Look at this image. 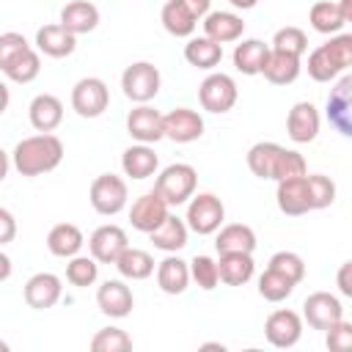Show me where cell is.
Masks as SVG:
<instances>
[{
	"label": "cell",
	"mask_w": 352,
	"mask_h": 352,
	"mask_svg": "<svg viewBox=\"0 0 352 352\" xmlns=\"http://www.w3.org/2000/svg\"><path fill=\"white\" fill-rule=\"evenodd\" d=\"M305 184H308V198H311V209H327L336 201V182L324 173H305Z\"/></svg>",
	"instance_id": "cell-42"
},
{
	"label": "cell",
	"mask_w": 352,
	"mask_h": 352,
	"mask_svg": "<svg viewBox=\"0 0 352 352\" xmlns=\"http://www.w3.org/2000/svg\"><path fill=\"white\" fill-rule=\"evenodd\" d=\"M198 187V170L187 162H173L160 170L154 179V192L168 204V206H182L195 195Z\"/></svg>",
	"instance_id": "cell-3"
},
{
	"label": "cell",
	"mask_w": 352,
	"mask_h": 352,
	"mask_svg": "<svg viewBox=\"0 0 352 352\" xmlns=\"http://www.w3.org/2000/svg\"><path fill=\"white\" fill-rule=\"evenodd\" d=\"M99 278V261L94 256H72L69 264H66V280L77 289H85L91 283H96Z\"/></svg>",
	"instance_id": "cell-39"
},
{
	"label": "cell",
	"mask_w": 352,
	"mask_h": 352,
	"mask_svg": "<svg viewBox=\"0 0 352 352\" xmlns=\"http://www.w3.org/2000/svg\"><path fill=\"white\" fill-rule=\"evenodd\" d=\"M280 154H283V146H278V143H272V140L253 143V146L248 148V168H250V173L258 176V179H272Z\"/></svg>",
	"instance_id": "cell-34"
},
{
	"label": "cell",
	"mask_w": 352,
	"mask_h": 352,
	"mask_svg": "<svg viewBox=\"0 0 352 352\" xmlns=\"http://www.w3.org/2000/svg\"><path fill=\"white\" fill-rule=\"evenodd\" d=\"M60 25L74 36L91 33L99 25V8L88 0H72L60 8Z\"/></svg>",
	"instance_id": "cell-26"
},
{
	"label": "cell",
	"mask_w": 352,
	"mask_h": 352,
	"mask_svg": "<svg viewBox=\"0 0 352 352\" xmlns=\"http://www.w3.org/2000/svg\"><path fill=\"white\" fill-rule=\"evenodd\" d=\"M0 352H8V344L6 341H0Z\"/></svg>",
	"instance_id": "cell-56"
},
{
	"label": "cell",
	"mask_w": 352,
	"mask_h": 352,
	"mask_svg": "<svg viewBox=\"0 0 352 352\" xmlns=\"http://www.w3.org/2000/svg\"><path fill=\"white\" fill-rule=\"evenodd\" d=\"M8 278H11V258L0 250V283H3V280H8Z\"/></svg>",
	"instance_id": "cell-51"
},
{
	"label": "cell",
	"mask_w": 352,
	"mask_h": 352,
	"mask_svg": "<svg viewBox=\"0 0 352 352\" xmlns=\"http://www.w3.org/2000/svg\"><path fill=\"white\" fill-rule=\"evenodd\" d=\"M275 201H278V209H280L283 214H289V217H300V214H305V212H314V209H311V198H308L305 176H294V179L278 182Z\"/></svg>",
	"instance_id": "cell-20"
},
{
	"label": "cell",
	"mask_w": 352,
	"mask_h": 352,
	"mask_svg": "<svg viewBox=\"0 0 352 352\" xmlns=\"http://www.w3.org/2000/svg\"><path fill=\"white\" fill-rule=\"evenodd\" d=\"M349 272H352V261H344L341 264V270H338V292L344 294V297H352V280H349Z\"/></svg>",
	"instance_id": "cell-49"
},
{
	"label": "cell",
	"mask_w": 352,
	"mask_h": 352,
	"mask_svg": "<svg viewBox=\"0 0 352 352\" xmlns=\"http://www.w3.org/2000/svg\"><path fill=\"white\" fill-rule=\"evenodd\" d=\"M36 50L47 58H66L77 50V36L69 33L60 22L44 25V28L36 30Z\"/></svg>",
	"instance_id": "cell-22"
},
{
	"label": "cell",
	"mask_w": 352,
	"mask_h": 352,
	"mask_svg": "<svg viewBox=\"0 0 352 352\" xmlns=\"http://www.w3.org/2000/svg\"><path fill=\"white\" fill-rule=\"evenodd\" d=\"M168 204L151 190V192H143L135 204H132V209H129V223H132V228L135 231H143V234H148V231H154L165 217H168Z\"/></svg>",
	"instance_id": "cell-18"
},
{
	"label": "cell",
	"mask_w": 352,
	"mask_h": 352,
	"mask_svg": "<svg viewBox=\"0 0 352 352\" xmlns=\"http://www.w3.org/2000/svg\"><path fill=\"white\" fill-rule=\"evenodd\" d=\"M157 286L165 294H184L190 286V264L173 253H168L157 264Z\"/></svg>",
	"instance_id": "cell-25"
},
{
	"label": "cell",
	"mask_w": 352,
	"mask_h": 352,
	"mask_svg": "<svg viewBox=\"0 0 352 352\" xmlns=\"http://www.w3.org/2000/svg\"><path fill=\"white\" fill-rule=\"evenodd\" d=\"M300 69H302V63H300L297 55L270 50L261 74H264V80L272 82V85H292V82L300 77Z\"/></svg>",
	"instance_id": "cell-27"
},
{
	"label": "cell",
	"mask_w": 352,
	"mask_h": 352,
	"mask_svg": "<svg viewBox=\"0 0 352 352\" xmlns=\"http://www.w3.org/2000/svg\"><path fill=\"white\" fill-rule=\"evenodd\" d=\"M236 82L231 74L226 72H212L204 77V82L198 85V99H201V107L206 113H228L234 104H236Z\"/></svg>",
	"instance_id": "cell-6"
},
{
	"label": "cell",
	"mask_w": 352,
	"mask_h": 352,
	"mask_svg": "<svg viewBox=\"0 0 352 352\" xmlns=\"http://www.w3.org/2000/svg\"><path fill=\"white\" fill-rule=\"evenodd\" d=\"M270 50H278V52H289V55L302 58L305 50H308V36H305L302 28L286 25V28L275 30V36H272V47H270Z\"/></svg>",
	"instance_id": "cell-40"
},
{
	"label": "cell",
	"mask_w": 352,
	"mask_h": 352,
	"mask_svg": "<svg viewBox=\"0 0 352 352\" xmlns=\"http://www.w3.org/2000/svg\"><path fill=\"white\" fill-rule=\"evenodd\" d=\"M324 333H327V336H324L327 349H333V352H346V349L352 346V324H349L346 319H338V322L330 324Z\"/></svg>",
	"instance_id": "cell-47"
},
{
	"label": "cell",
	"mask_w": 352,
	"mask_h": 352,
	"mask_svg": "<svg viewBox=\"0 0 352 352\" xmlns=\"http://www.w3.org/2000/svg\"><path fill=\"white\" fill-rule=\"evenodd\" d=\"M110 104V88L99 77H82L72 88V110L80 118H99Z\"/></svg>",
	"instance_id": "cell-8"
},
{
	"label": "cell",
	"mask_w": 352,
	"mask_h": 352,
	"mask_svg": "<svg viewBox=\"0 0 352 352\" xmlns=\"http://www.w3.org/2000/svg\"><path fill=\"white\" fill-rule=\"evenodd\" d=\"M302 319L314 330H327L330 324H336L338 319H344V305L330 292H314L302 302Z\"/></svg>",
	"instance_id": "cell-10"
},
{
	"label": "cell",
	"mask_w": 352,
	"mask_h": 352,
	"mask_svg": "<svg viewBox=\"0 0 352 352\" xmlns=\"http://www.w3.org/2000/svg\"><path fill=\"white\" fill-rule=\"evenodd\" d=\"M245 33V19L234 11H209L204 16V36L217 44L239 41Z\"/></svg>",
	"instance_id": "cell-21"
},
{
	"label": "cell",
	"mask_w": 352,
	"mask_h": 352,
	"mask_svg": "<svg viewBox=\"0 0 352 352\" xmlns=\"http://www.w3.org/2000/svg\"><path fill=\"white\" fill-rule=\"evenodd\" d=\"M22 294H25V302L30 308L47 311V308H52L60 300L63 286H60V278L58 275H52V272H36V275L28 278Z\"/></svg>",
	"instance_id": "cell-17"
},
{
	"label": "cell",
	"mask_w": 352,
	"mask_h": 352,
	"mask_svg": "<svg viewBox=\"0 0 352 352\" xmlns=\"http://www.w3.org/2000/svg\"><path fill=\"white\" fill-rule=\"evenodd\" d=\"M201 349H220V352H223L226 346H223V344H201Z\"/></svg>",
	"instance_id": "cell-55"
},
{
	"label": "cell",
	"mask_w": 352,
	"mask_h": 352,
	"mask_svg": "<svg viewBox=\"0 0 352 352\" xmlns=\"http://www.w3.org/2000/svg\"><path fill=\"white\" fill-rule=\"evenodd\" d=\"M327 121L344 138H352V77L344 74L327 96Z\"/></svg>",
	"instance_id": "cell-13"
},
{
	"label": "cell",
	"mask_w": 352,
	"mask_h": 352,
	"mask_svg": "<svg viewBox=\"0 0 352 352\" xmlns=\"http://www.w3.org/2000/svg\"><path fill=\"white\" fill-rule=\"evenodd\" d=\"M187 234H190L187 223L168 212V217L154 231H148V239H151L154 248H160L165 253H176V250H182L187 245Z\"/></svg>",
	"instance_id": "cell-28"
},
{
	"label": "cell",
	"mask_w": 352,
	"mask_h": 352,
	"mask_svg": "<svg viewBox=\"0 0 352 352\" xmlns=\"http://www.w3.org/2000/svg\"><path fill=\"white\" fill-rule=\"evenodd\" d=\"M184 60L195 69H204V72H212L214 66H220L223 60V44L206 38V36H198V38H190L184 44Z\"/></svg>",
	"instance_id": "cell-33"
},
{
	"label": "cell",
	"mask_w": 352,
	"mask_h": 352,
	"mask_svg": "<svg viewBox=\"0 0 352 352\" xmlns=\"http://www.w3.org/2000/svg\"><path fill=\"white\" fill-rule=\"evenodd\" d=\"M256 272L253 253H220L217 275L226 286H245Z\"/></svg>",
	"instance_id": "cell-30"
},
{
	"label": "cell",
	"mask_w": 352,
	"mask_h": 352,
	"mask_svg": "<svg viewBox=\"0 0 352 352\" xmlns=\"http://www.w3.org/2000/svg\"><path fill=\"white\" fill-rule=\"evenodd\" d=\"M352 66V33H336L308 55V77L316 82H333Z\"/></svg>",
	"instance_id": "cell-2"
},
{
	"label": "cell",
	"mask_w": 352,
	"mask_h": 352,
	"mask_svg": "<svg viewBox=\"0 0 352 352\" xmlns=\"http://www.w3.org/2000/svg\"><path fill=\"white\" fill-rule=\"evenodd\" d=\"M82 245H85V236H82V231H80L74 223H58V226H52L50 234H47V248H50V253L58 256V258H72V256H77V253L82 250Z\"/></svg>",
	"instance_id": "cell-31"
},
{
	"label": "cell",
	"mask_w": 352,
	"mask_h": 352,
	"mask_svg": "<svg viewBox=\"0 0 352 352\" xmlns=\"http://www.w3.org/2000/svg\"><path fill=\"white\" fill-rule=\"evenodd\" d=\"M132 349V338L121 327H102L91 338V352H126Z\"/></svg>",
	"instance_id": "cell-41"
},
{
	"label": "cell",
	"mask_w": 352,
	"mask_h": 352,
	"mask_svg": "<svg viewBox=\"0 0 352 352\" xmlns=\"http://www.w3.org/2000/svg\"><path fill=\"white\" fill-rule=\"evenodd\" d=\"M116 270L121 272V278L129 280H146L148 275H154V258L148 250L140 248H124V253L116 258Z\"/></svg>",
	"instance_id": "cell-36"
},
{
	"label": "cell",
	"mask_w": 352,
	"mask_h": 352,
	"mask_svg": "<svg viewBox=\"0 0 352 352\" xmlns=\"http://www.w3.org/2000/svg\"><path fill=\"white\" fill-rule=\"evenodd\" d=\"M30 44H28V38L22 36V33H16V30H8V33H0V72L22 52V50H28Z\"/></svg>",
	"instance_id": "cell-46"
},
{
	"label": "cell",
	"mask_w": 352,
	"mask_h": 352,
	"mask_svg": "<svg viewBox=\"0 0 352 352\" xmlns=\"http://www.w3.org/2000/svg\"><path fill=\"white\" fill-rule=\"evenodd\" d=\"M38 55H41V52L33 50V47L22 50V52L3 69V74H6L11 82H19V85L33 82V80L38 77V72H41V58H38Z\"/></svg>",
	"instance_id": "cell-37"
},
{
	"label": "cell",
	"mask_w": 352,
	"mask_h": 352,
	"mask_svg": "<svg viewBox=\"0 0 352 352\" xmlns=\"http://www.w3.org/2000/svg\"><path fill=\"white\" fill-rule=\"evenodd\" d=\"M234 8H239V11H250V8H256V3L258 0H228Z\"/></svg>",
	"instance_id": "cell-54"
},
{
	"label": "cell",
	"mask_w": 352,
	"mask_h": 352,
	"mask_svg": "<svg viewBox=\"0 0 352 352\" xmlns=\"http://www.w3.org/2000/svg\"><path fill=\"white\" fill-rule=\"evenodd\" d=\"M160 22H162V28H165L170 36H176V38H190V36L195 33V28H198V19H195L179 0H168V3L162 6Z\"/></svg>",
	"instance_id": "cell-35"
},
{
	"label": "cell",
	"mask_w": 352,
	"mask_h": 352,
	"mask_svg": "<svg viewBox=\"0 0 352 352\" xmlns=\"http://www.w3.org/2000/svg\"><path fill=\"white\" fill-rule=\"evenodd\" d=\"M195 19H204L206 14H209V6H212V0H179Z\"/></svg>",
	"instance_id": "cell-50"
},
{
	"label": "cell",
	"mask_w": 352,
	"mask_h": 352,
	"mask_svg": "<svg viewBox=\"0 0 352 352\" xmlns=\"http://www.w3.org/2000/svg\"><path fill=\"white\" fill-rule=\"evenodd\" d=\"M162 132L173 143H192L204 135V118L190 107H176L162 116Z\"/></svg>",
	"instance_id": "cell-14"
},
{
	"label": "cell",
	"mask_w": 352,
	"mask_h": 352,
	"mask_svg": "<svg viewBox=\"0 0 352 352\" xmlns=\"http://www.w3.org/2000/svg\"><path fill=\"white\" fill-rule=\"evenodd\" d=\"M264 336H267V341H270L272 346H278V349L294 346V344L300 341V336H302V319H300V314H294V311H289V308L272 311V314L267 316V322H264Z\"/></svg>",
	"instance_id": "cell-11"
},
{
	"label": "cell",
	"mask_w": 352,
	"mask_h": 352,
	"mask_svg": "<svg viewBox=\"0 0 352 352\" xmlns=\"http://www.w3.org/2000/svg\"><path fill=\"white\" fill-rule=\"evenodd\" d=\"M8 102H11V94H8V85L0 80V116L8 110Z\"/></svg>",
	"instance_id": "cell-52"
},
{
	"label": "cell",
	"mask_w": 352,
	"mask_h": 352,
	"mask_svg": "<svg viewBox=\"0 0 352 352\" xmlns=\"http://www.w3.org/2000/svg\"><path fill=\"white\" fill-rule=\"evenodd\" d=\"M319 126H322V118H319V110L311 102H297L289 110V116H286V132H289V138L294 143H311V140H316Z\"/></svg>",
	"instance_id": "cell-19"
},
{
	"label": "cell",
	"mask_w": 352,
	"mask_h": 352,
	"mask_svg": "<svg viewBox=\"0 0 352 352\" xmlns=\"http://www.w3.org/2000/svg\"><path fill=\"white\" fill-rule=\"evenodd\" d=\"M8 168H11V160H8V154L0 148V182L8 176Z\"/></svg>",
	"instance_id": "cell-53"
},
{
	"label": "cell",
	"mask_w": 352,
	"mask_h": 352,
	"mask_svg": "<svg viewBox=\"0 0 352 352\" xmlns=\"http://www.w3.org/2000/svg\"><path fill=\"white\" fill-rule=\"evenodd\" d=\"M294 286H297V283H292L286 275H280V272L272 270V267H267V270L261 272V278H258V294H261L267 302H280V300L292 297Z\"/></svg>",
	"instance_id": "cell-38"
},
{
	"label": "cell",
	"mask_w": 352,
	"mask_h": 352,
	"mask_svg": "<svg viewBox=\"0 0 352 352\" xmlns=\"http://www.w3.org/2000/svg\"><path fill=\"white\" fill-rule=\"evenodd\" d=\"M14 236H16V220H14V214L8 209L0 206V248L14 242Z\"/></svg>",
	"instance_id": "cell-48"
},
{
	"label": "cell",
	"mask_w": 352,
	"mask_h": 352,
	"mask_svg": "<svg viewBox=\"0 0 352 352\" xmlns=\"http://www.w3.org/2000/svg\"><path fill=\"white\" fill-rule=\"evenodd\" d=\"M270 267L278 270L280 275H286L292 283H300L305 278V261L294 253V250H278L272 258H270Z\"/></svg>",
	"instance_id": "cell-44"
},
{
	"label": "cell",
	"mask_w": 352,
	"mask_h": 352,
	"mask_svg": "<svg viewBox=\"0 0 352 352\" xmlns=\"http://www.w3.org/2000/svg\"><path fill=\"white\" fill-rule=\"evenodd\" d=\"M126 132L138 143H148V146L162 140L165 138V132H162V113L157 107H151V104H138L126 116Z\"/></svg>",
	"instance_id": "cell-15"
},
{
	"label": "cell",
	"mask_w": 352,
	"mask_h": 352,
	"mask_svg": "<svg viewBox=\"0 0 352 352\" xmlns=\"http://www.w3.org/2000/svg\"><path fill=\"white\" fill-rule=\"evenodd\" d=\"M63 160V143L52 132H38L25 140H19L11 151V165L22 176H41L60 165Z\"/></svg>",
	"instance_id": "cell-1"
},
{
	"label": "cell",
	"mask_w": 352,
	"mask_h": 352,
	"mask_svg": "<svg viewBox=\"0 0 352 352\" xmlns=\"http://www.w3.org/2000/svg\"><path fill=\"white\" fill-rule=\"evenodd\" d=\"M28 118L36 132H55L63 121V102L55 94H38L28 107Z\"/></svg>",
	"instance_id": "cell-23"
},
{
	"label": "cell",
	"mask_w": 352,
	"mask_h": 352,
	"mask_svg": "<svg viewBox=\"0 0 352 352\" xmlns=\"http://www.w3.org/2000/svg\"><path fill=\"white\" fill-rule=\"evenodd\" d=\"M96 305L104 316L110 319H124L132 314L135 308V297H132V289L124 283V280H104L99 289H96Z\"/></svg>",
	"instance_id": "cell-16"
},
{
	"label": "cell",
	"mask_w": 352,
	"mask_h": 352,
	"mask_svg": "<svg viewBox=\"0 0 352 352\" xmlns=\"http://www.w3.org/2000/svg\"><path fill=\"white\" fill-rule=\"evenodd\" d=\"M129 245V236L121 226L107 223L99 226L91 236H88V250L99 264H116V258L124 253V248Z\"/></svg>",
	"instance_id": "cell-12"
},
{
	"label": "cell",
	"mask_w": 352,
	"mask_h": 352,
	"mask_svg": "<svg viewBox=\"0 0 352 352\" xmlns=\"http://www.w3.org/2000/svg\"><path fill=\"white\" fill-rule=\"evenodd\" d=\"M88 198H91V206L104 214V217H113L118 214L124 206H126V182L116 173H99L94 182H91V190H88Z\"/></svg>",
	"instance_id": "cell-7"
},
{
	"label": "cell",
	"mask_w": 352,
	"mask_h": 352,
	"mask_svg": "<svg viewBox=\"0 0 352 352\" xmlns=\"http://www.w3.org/2000/svg\"><path fill=\"white\" fill-rule=\"evenodd\" d=\"M305 173H308V165H305L302 154L294 148H283L272 182H283V179H294V176H305Z\"/></svg>",
	"instance_id": "cell-45"
},
{
	"label": "cell",
	"mask_w": 352,
	"mask_h": 352,
	"mask_svg": "<svg viewBox=\"0 0 352 352\" xmlns=\"http://www.w3.org/2000/svg\"><path fill=\"white\" fill-rule=\"evenodd\" d=\"M223 220H226V206L214 192H198L187 201L184 223L190 231L206 236V234H214L223 226Z\"/></svg>",
	"instance_id": "cell-5"
},
{
	"label": "cell",
	"mask_w": 352,
	"mask_h": 352,
	"mask_svg": "<svg viewBox=\"0 0 352 352\" xmlns=\"http://www.w3.org/2000/svg\"><path fill=\"white\" fill-rule=\"evenodd\" d=\"M352 19V0H319L308 11V22L316 33L336 36Z\"/></svg>",
	"instance_id": "cell-9"
},
{
	"label": "cell",
	"mask_w": 352,
	"mask_h": 352,
	"mask_svg": "<svg viewBox=\"0 0 352 352\" xmlns=\"http://www.w3.org/2000/svg\"><path fill=\"white\" fill-rule=\"evenodd\" d=\"M160 85H162V77H160V69L148 60H135L132 66L124 69L121 74V88H124V96L135 104H148L157 94H160Z\"/></svg>",
	"instance_id": "cell-4"
},
{
	"label": "cell",
	"mask_w": 352,
	"mask_h": 352,
	"mask_svg": "<svg viewBox=\"0 0 352 352\" xmlns=\"http://www.w3.org/2000/svg\"><path fill=\"white\" fill-rule=\"evenodd\" d=\"M214 248H217V253H253L256 250V231L245 223L220 226Z\"/></svg>",
	"instance_id": "cell-29"
},
{
	"label": "cell",
	"mask_w": 352,
	"mask_h": 352,
	"mask_svg": "<svg viewBox=\"0 0 352 352\" xmlns=\"http://www.w3.org/2000/svg\"><path fill=\"white\" fill-rule=\"evenodd\" d=\"M190 264V280L198 283V289L204 292H212L217 283H220V275H217V261L212 256H195Z\"/></svg>",
	"instance_id": "cell-43"
},
{
	"label": "cell",
	"mask_w": 352,
	"mask_h": 352,
	"mask_svg": "<svg viewBox=\"0 0 352 352\" xmlns=\"http://www.w3.org/2000/svg\"><path fill=\"white\" fill-rule=\"evenodd\" d=\"M121 168H124V176L140 182V179H148L157 173L160 157L154 154V148L148 143H135L121 154Z\"/></svg>",
	"instance_id": "cell-24"
},
{
	"label": "cell",
	"mask_w": 352,
	"mask_h": 352,
	"mask_svg": "<svg viewBox=\"0 0 352 352\" xmlns=\"http://www.w3.org/2000/svg\"><path fill=\"white\" fill-rule=\"evenodd\" d=\"M270 55V44H264L261 38H242L236 47H234V66L236 72L253 77V74H261L264 69V60Z\"/></svg>",
	"instance_id": "cell-32"
}]
</instances>
